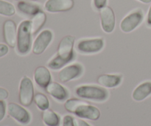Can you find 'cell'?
Wrapping results in <instances>:
<instances>
[{
    "label": "cell",
    "mask_w": 151,
    "mask_h": 126,
    "mask_svg": "<svg viewBox=\"0 0 151 126\" xmlns=\"http://www.w3.org/2000/svg\"><path fill=\"white\" fill-rule=\"evenodd\" d=\"M75 41V38L72 35L63 37L59 43L56 55L48 62V67L53 70H58L69 63L74 58Z\"/></svg>",
    "instance_id": "cell-1"
},
{
    "label": "cell",
    "mask_w": 151,
    "mask_h": 126,
    "mask_svg": "<svg viewBox=\"0 0 151 126\" xmlns=\"http://www.w3.org/2000/svg\"><path fill=\"white\" fill-rule=\"evenodd\" d=\"M64 107L67 112L81 118L97 120L100 117V112L97 107L78 99H69L65 102Z\"/></svg>",
    "instance_id": "cell-2"
},
{
    "label": "cell",
    "mask_w": 151,
    "mask_h": 126,
    "mask_svg": "<svg viewBox=\"0 0 151 126\" xmlns=\"http://www.w3.org/2000/svg\"><path fill=\"white\" fill-rule=\"evenodd\" d=\"M31 21L24 20L20 23L17 30V51L20 55H26L30 50L32 36Z\"/></svg>",
    "instance_id": "cell-3"
},
{
    "label": "cell",
    "mask_w": 151,
    "mask_h": 126,
    "mask_svg": "<svg viewBox=\"0 0 151 126\" xmlns=\"http://www.w3.org/2000/svg\"><path fill=\"white\" fill-rule=\"evenodd\" d=\"M78 97L96 101H104L108 98V91L105 89L95 86H81L75 90Z\"/></svg>",
    "instance_id": "cell-4"
},
{
    "label": "cell",
    "mask_w": 151,
    "mask_h": 126,
    "mask_svg": "<svg viewBox=\"0 0 151 126\" xmlns=\"http://www.w3.org/2000/svg\"><path fill=\"white\" fill-rule=\"evenodd\" d=\"M34 87L30 78L24 76L19 85V102L24 106H29L34 100Z\"/></svg>",
    "instance_id": "cell-5"
},
{
    "label": "cell",
    "mask_w": 151,
    "mask_h": 126,
    "mask_svg": "<svg viewBox=\"0 0 151 126\" xmlns=\"http://www.w3.org/2000/svg\"><path fill=\"white\" fill-rule=\"evenodd\" d=\"M144 13L142 10H137L125 16L120 23V29L124 32H131L142 22Z\"/></svg>",
    "instance_id": "cell-6"
},
{
    "label": "cell",
    "mask_w": 151,
    "mask_h": 126,
    "mask_svg": "<svg viewBox=\"0 0 151 126\" xmlns=\"http://www.w3.org/2000/svg\"><path fill=\"white\" fill-rule=\"evenodd\" d=\"M7 110L8 114L19 123L27 125L30 122L31 117L29 113L20 105L15 103H10L7 105Z\"/></svg>",
    "instance_id": "cell-7"
},
{
    "label": "cell",
    "mask_w": 151,
    "mask_h": 126,
    "mask_svg": "<svg viewBox=\"0 0 151 126\" xmlns=\"http://www.w3.org/2000/svg\"><path fill=\"white\" fill-rule=\"evenodd\" d=\"M53 34L50 30H45L39 33L32 44V53L35 55H41L46 50L51 43Z\"/></svg>",
    "instance_id": "cell-8"
},
{
    "label": "cell",
    "mask_w": 151,
    "mask_h": 126,
    "mask_svg": "<svg viewBox=\"0 0 151 126\" xmlns=\"http://www.w3.org/2000/svg\"><path fill=\"white\" fill-rule=\"evenodd\" d=\"M100 21L103 30L107 33H111L114 31L116 24L115 14L111 7L105 6L100 9Z\"/></svg>",
    "instance_id": "cell-9"
},
{
    "label": "cell",
    "mask_w": 151,
    "mask_h": 126,
    "mask_svg": "<svg viewBox=\"0 0 151 126\" xmlns=\"http://www.w3.org/2000/svg\"><path fill=\"white\" fill-rule=\"evenodd\" d=\"M104 47V41L103 38L83 40L77 44V49L83 53H95L101 51Z\"/></svg>",
    "instance_id": "cell-10"
},
{
    "label": "cell",
    "mask_w": 151,
    "mask_h": 126,
    "mask_svg": "<svg viewBox=\"0 0 151 126\" xmlns=\"http://www.w3.org/2000/svg\"><path fill=\"white\" fill-rule=\"evenodd\" d=\"M82 73L83 66L79 63H75L63 67L58 72V78L62 83H66L80 77Z\"/></svg>",
    "instance_id": "cell-11"
},
{
    "label": "cell",
    "mask_w": 151,
    "mask_h": 126,
    "mask_svg": "<svg viewBox=\"0 0 151 126\" xmlns=\"http://www.w3.org/2000/svg\"><path fill=\"white\" fill-rule=\"evenodd\" d=\"M3 35L6 44L14 48L17 43V30L16 23L13 20H6L3 24Z\"/></svg>",
    "instance_id": "cell-12"
},
{
    "label": "cell",
    "mask_w": 151,
    "mask_h": 126,
    "mask_svg": "<svg viewBox=\"0 0 151 126\" xmlns=\"http://www.w3.org/2000/svg\"><path fill=\"white\" fill-rule=\"evenodd\" d=\"M74 4V0H47L44 7L50 13H58L69 11L72 9Z\"/></svg>",
    "instance_id": "cell-13"
},
{
    "label": "cell",
    "mask_w": 151,
    "mask_h": 126,
    "mask_svg": "<svg viewBox=\"0 0 151 126\" xmlns=\"http://www.w3.org/2000/svg\"><path fill=\"white\" fill-rule=\"evenodd\" d=\"M34 80L35 83L43 89L47 88V86L51 83L52 76L50 70L43 66H38L34 72Z\"/></svg>",
    "instance_id": "cell-14"
},
{
    "label": "cell",
    "mask_w": 151,
    "mask_h": 126,
    "mask_svg": "<svg viewBox=\"0 0 151 126\" xmlns=\"http://www.w3.org/2000/svg\"><path fill=\"white\" fill-rule=\"evenodd\" d=\"M49 94L59 101H63L68 97V92L66 89L57 82H51L46 88Z\"/></svg>",
    "instance_id": "cell-15"
},
{
    "label": "cell",
    "mask_w": 151,
    "mask_h": 126,
    "mask_svg": "<svg viewBox=\"0 0 151 126\" xmlns=\"http://www.w3.org/2000/svg\"><path fill=\"white\" fill-rule=\"evenodd\" d=\"M151 94V81H146L139 84L132 94V97L135 101L140 102L144 100Z\"/></svg>",
    "instance_id": "cell-16"
},
{
    "label": "cell",
    "mask_w": 151,
    "mask_h": 126,
    "mask_svg": "<svg viewBox=\"0 0 151 126\" xmlns=\"http://www.w3.org/2000/svg\"><path fill=\"white\" fill-rule=\"evenodd\" d=\"M122 75H101L97 78V83L106 88H114L118 86L122 81Z\"/></svg>",
    "instance_id": "cell-17"
},
{
    "label": "cell",
    "mask_w": 151,
    "mask_h": 126,
    "mask_svg": "<svg viewBox=\"0 0 151 126\" xmlns=\"http://www.w3.org/2000/svg\"><path fill=\"white\" fill-rule=\"evenodd\" d=\"M17 8L21 13L24 14L33 16L41 10L38 5L27 1H19L17 4Z\"/></svg>",
    "instance_id": "cell-18"
},
{
    "label": "cell",
    "mask_w": 151,
    "mask_h": 126,
    "mask_svg": "<svg viewBox=\"0 0 151 126\" xmlns=\"http://www.w3.org/2000/svg\"><path fill=\"white\" fill-rule=\"evenodd\" d=\"M43 122L47 126H59L60 122V117L51 109L43 111Z\"/></svg>",
    "instance_id": "cell-19"
},
{
    "label": "cell",
    "mask_w": 151,
    "mask_h": 126,
    "mask_svg": "<svg viewBox=\"0 0 151 126\" xmlns=\"http://www.w3.org/2000/svg\"><path fill=\"white\" fill-rule=\"evenodd\" d=\"M46 21H47V16L42 10H41L39 13L33 16L32 20L31 21L32 35H35L43 27Z\"/></svg>",
    "instance_id": "cell-20"
},
{
    "label": "cell",
    "mask_w": 151,
    "mask_h": 126,
    "mask_svg": "<svg viewBox=\"0 0 151 126\" xmlns=\"http://www.w3.org/2000/svg\"><path fill=\"white\" fill-rule=\"evenodd\" d=\"M34 101L37 107L41 111H45L50 107V102L45 94L42 93H37L34 96Z\"/></svg>",
    "instance_id": "cell-21"
},
{
    "label": "cell",
    "mask_w": 151,
    "mask_h": 126,
    "mask_svg": "<svg viewBox=\"0 0 151 126\" xmlns=\"http://www.w3.org/2000/svg\"><path fill=\"white\" fill-rule=\"evenodd\" d=\"M16 13V8L10 2L0 0V15L4 16H12Z\"/></svg>",
    "instance_id": "cell-22"
},
{
    "label": "cell",
    "mask_w": 151,
    "mask_h": 126,
    "mask_svg": "<svg viewBox=\"0 0 151 126\" xmlns=\"http://www.w3.org/2000/svg\"><path fill=\"white\" fill-rule=\"evenodd\" d=\"M6 114V104L4 100H0V122L4 119Z\"/></svg>",
    "instance_id": "cell-23"
},
{
    "label": "cell",
    "mask_w": 151,
    "mask_h": 126,
    "mask_svg": "<svg viewBox=\"0 0 151 126\" xmlns=\"http://www.w3.org/2000/svg\"><path fill=\"white\" fill-rule=\"evenodd\" d=\"M63 126H75L74 125V119L69 115L64 117L63 121Z\"/></svg>",
    "instance_id": "cell-24"
},
{
    "label": "cell",
    "mask_w": 151,
    "mask_h": 126,
    "mask_svg": "<svg viewBox=\"0 0 151 126\" xmlns=\"http://www.w3.org/2000/svg\"><path fill=\"white\" fill-rule=\"evenodd\" d=\"M107 0H94V7L98 10H100L106 6Z\"/></svg>",
    "instance_id": "cell-25"
},
{
    "label": "cell",
    "mask_w": 151,
    "mask_h": 126,
    "mask_svg": "<svg viewBox=\"0 0 151 126\" xmlns=\"http://www.w3.org/2000/svg\"><path fill=\"white\" fill-rule=\"evenodd\" d=\"M9 49L6 44H0V58L4 57L8 53Z\"/></svg>",
    "instance_id": "cell-26"
},
{
    "label": "cell",
    "mask_w": 151,
    "mask_h": 126,
    "mask_svg": "<svg viewBox=\"0 0 151 126\" xmlns=\"http://www.w3.org/2000/svg\"><path fill=\"white\" fill-rule=\"evenodd\" d=\"M9 93L5 89L0 87V100H4L8 97Z\"/></svg>",
    "instance_id": "cell-27"
},
{
    "label": "cell",
    "mask_w": 151,
    "mask_h": 126,
    "mask_svg": "<svg viewBox=\"0 0 151 126\" xmlns=\"http://www.w3.org/2000/svg\"><path fill=\"white\" fill-rule=\"evenodd\" d=\"M74 125L75 126H91L88 122L81 119H74Z\"/></svg>",
    "instance_id": "cell-28"
},
{
    "label": "cell",
    "mask_w": 151,
    "mask_h": 126,
    "mask_svg": "<svg viewBox=\"0 0 151 126\" xmlns=\"http://www.w3.org/2000/svg\"><path fill=\"white\" fill-rule=\"evenodd\" d=\"M147 24L148 27H151V5L149 8L148 13H147Z\"/></svg>",
    "instance_id": "cell-29"
},
{
    "label": "cell",
    "mask_w": 151,
    "mask_h": 126,
    "mask_svg": "<svg viewBox=\"0 0 151 126\" xmlns=\"http://www.w3.org/2000/svg\"><path fill=\"white\" fill-rule=\"evenodd\" d=\"M139 1L142 3H145V4H148V3L151 2V0H139Z\"/></svg>",
    "instance_id": "cell-30"
},
{
    "label": "cell",
    "mask_w": 151,
    "mask_h": 126,
    "mask_svg": "<svg viewBox=\"0 0 151 126\" xmlns=\"http://www.w3.org/2000/svg\"><path fill=\"white\" fill-rule=\"evenodd\" d=\"M18 1H36V0H15Z\"/></svg>",
    "instance_id": "cell-31"
}]
</instances>
